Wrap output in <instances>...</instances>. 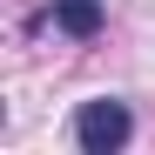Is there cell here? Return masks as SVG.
Masks as SVG:
<instances>
[{
    "label": "cell",
    "mask_w": 155,
    "mask_h": 155,
    "mask_svg": "<svg viewBox=\"0 0 155 155\" xmlns=\"http://www.w3.org/2000/svg\"><path fill=\"white\" fill-rule=\"evenodd\" d=\"M128 135H135L128 101H115V94L81 101V115H74V142H81V155H115V148H128Z\"/></svg>",
    "instance_id": "1"
},
{
    "label": "cell",
    "mask_w": 155,
    "mask_h": 155,
    "mask_svg": "<svg viewBox=\"0 0 155 155\" xmlns=\"http://www.w3.org/2000/svg\"><path fill=\"white\" fill-rule=\"evenodd\" d=\"M101 20H108V14H101V0H54V27L74 34V41H94Z\"/></svg>",
    "instance_id": "2"
}]
</instances>
